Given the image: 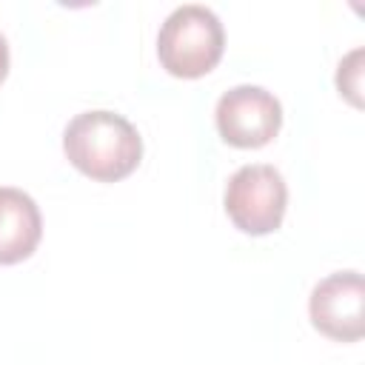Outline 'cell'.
<instances>
[{
  "label": "cell",
  "instance_id": "1",
  "mask_svg": "<svg viewBox=\"0 0 365 365\" xmlns=\"http://www.w3.org/2000/svg\"><path fill=\"white\" fill-rule=\"evenodd\" d=\"M63 151L86 177L97 182H117L140 165L143 140L123 114L97 108L77 114L66 125Z\"/></svg>",
  "mask_w": 365,
  "mask_h": 365
},
{
  "label": "cell",
  "instance_id": "2",
  "mask_svg": "<svg viewBox=\"0 0 365 365\" xmlns=\"http://www.w3.org/2000/svg\"><path fill=\"white\" fill-rule=\"evenodd\" d=\"M225 48V31L220 17L200 3L177 6L160 26L157 57L174 77L208 74Z\"/></svg>",
  "mask_w": 365,
  "mask_h": 365
},
{
  "label": "cell",
  "instance_id": "3",
  "mask_svg": "<svg viewBox=\"0 0 365 365\" xmlns=\"http://www.w3.org/2000/svg\"><path fill=\"white\" fill-rule=\"evenodd\" d=\"M288 205V185L268 163L242 165L225 185V214L245 234H271L279 228Z\"/></svg>",
  "mask_w": 365,
  "mask_h": 365
},
{
  "label": "cell",
  "instance_id": "4",
  "mask_svg": "<svg viewBox=\"0 0 365 365\" xmlns=\"http://www.w3.org/2000/svg\"><path fill=\"white\" fill-rule=\"evenodd\" d=\"M217 131L237 148H259L271 143L282 125L279 100L262 86H234L217 100Z\"/></svg>",
  "mask_w": 365,
  "mask_h": 365
},
{
  "label": "cell",
  "instance_id": "5",
  "mask_svg": "<svg viewBox=\"0 0 365 365\" xmlns=\"http://www.w3.org/2000/svg\"><path fill=\"white\" fill-rule=\"evenodd\" d=\"M362 274L359 271H336L319 279L311 291V322L319 334L336 342H356L365 334L362 317Z\"/></svg>",
  "mask_w": 365,
  "mask_h": 365
},
{
  "label": "cell",
  "instance_id": "6",
  "mask_svg": "<svg viewBox=\"0 0 365 365\" xmlns=\"http://www.w3.org/2000/svg\"><path fill=\"white\" fill-rule=\"evenodd\" d=\"M43 234L37 202L11 185H0V265L31 257Z\"/></svg>",
  "mask_w": 365,
  "mask_h": 365
},
{
  "label": "cell",
  "instance_id": "7",
  "mask_svg": "<svg viewBox=\"0 0 365 365\" xmlns=\"http://www.w3.org/2000/svg\"><path fill=\"white\" fill-rule=\"evenodd\" d=\"M359 60H362V48H354V51L339 63V71H336V86H339L342 94L351 97L354 106H359V100H356V91H359V74H362V71L356 68Z\"/></svg>",
  "mask_w": 365,
  "mask_h": 365
},
{
  "label": "cell",
  "instance_id": "8",
  "mask_svg": "<svg viewBox=\"0 0 365 365\" xmlns=\"http://www.w3.org/2000/svg\"><path fill=\"white\" fill-rule=\"evenodd\" d=\"M6 74H9V43L0 31V83L6 80Z\"/></svg>",
  "mask_w": 365,
  "mask_h": 365
}]
</instances>
